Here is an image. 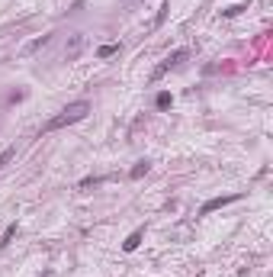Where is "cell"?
<instances>
[{
    "label": "cell",
    "instance_id": "obj_10",
    "mask_svg": "<svg viewBox=\"0 0 273 277\" xmlns=\"http://www.w3.org/2000/svg\"><path fill=\"white\" fill-rule=\"evenodd\" d=\"M16 155V149H7V152H0V168H4V164H10V158Z\"/></svg>",
    "mask_w": 273,
    "mask_h": 277
},
{
    "label": "cell",
    "instance_id": "obj_13",
    "mask_svg": "<svg viewBox=\"0 0 273 277\" xmlns=\"http://www.w3.org/2000/svg\"><path fill=\"white\" fill-rule=\"evenodd\" d=\"M167 10H171V4H164V7H161V13H157V26L167 20Z\"/></svg>",
    "mask_w": 273,
    "mask_h": 277
},
{
    "label": "cell",
    "instance_id": "obj_6",
    "mask_svg": "<svg viewBox=\"0 0 273 277\" xmlns=\"http://www.w3.org/2000/svg\"><path fill=\"white\" fill-rule=\"evenodd\" d=\"M119 42H106V45H100V52H96V55L100 58H113V55H119Z\"/></svg>",
    "mask_w": 273,
    "mask_h": 277
},
{
    "label": "cell",
    "instance_id": "obj_9",
    "mask_svg": "<svg viewBox=\"0 0 273 277\" xmlns=\"http://www.w3.org/2000/svg\"><path fill=\"white\" fill-rule=\"evenodd\" d=\"M154 103H157V110H167V107H171V94H167V90H161Z\"/></svg>",
    "mask_w": 273,
    "mask_h": 277
},
{
    "label": "cell",
    "instance_id": "obj_3",
    "mask_svg": "<svg viewBox=\"0 0 273 277\" xmlns=\"http://www.w3.org/2000/svg\"><path fill=\"white\" fill-rule=\"evenodd\" d=\"M235 200H241V194H228V197H212V200H209V203H202V210H199V216H209V213L222 210V206H228V203H235Z\"/></svg>",
    "mask_w": 273,
    "mask_h": 277
},
{
    "label": "cell",
    "instance_id": "obj_1",
    "mask_svg": "<svg viewBox=\"0 0 273 277\" xmlns=\"http://www.w3.org/2000/svg\"><path fill=\"white\" fill-rule=\"evenodd\" d=\"M90 113V103L87 100H74V103H68L65 110H61L58 116H51L45 126H42V132H58V129H65V126H71V123H81V119Z\"/></svg>",
    "mask_w": 273,
    "mask_h": 277
},
{
    "label": "cell",
    "instance_id": "obj_12",
    "mask_svg": "<svg viewBox=\"0 0 273 277\" xmlns=\"http://www.w3.org/2000/svg\"><path fill=\"white\" fill-rule=\"evenodd\" d=\"M48 39H51V36H39V39L29 45V52H36V49H42V45H48Z\"/></svg>",
    "mask_w": 273,
    "mask_h": 277
},
{
    "label": "cell",
    "instance_id": "obj_5",
    "mask_svg": "<svg viewBox=\"0 0 273 277\" xmlns=\"http://www.w3.org/2000/svg\"><path fill=\"white\" fill-rule=\"evenodd\" d=\"M142 239H145V229H135L126 242H122V248H126V252H135V248L142 245Z\"/></svg>",
    "mask_w": 273,
    "mask_h": 277
},
{
    "label": "cell",
    "instance_id": "obj_2",
    "mask_svg": "<svg viewBox=\"0 0 273 277\" xmlns=\"http://www.w3.org/2000/svg\"><path fill=\"white\" fill-rule=\"evenodd\" d=\"M187 58H190V52H187V49H177V52H171V55H167L164 62H161V65H157L154 71H151V81H157V77H161V74H167V71H171V68L183 65V62H187Z\"/></svg>",
    "mask_w": 273,
    "mask_h": 277
},
{
    "label": "cell",
    "instance_id": "obj_7",
    "mask_svg": "<svg viewBox=\"0 0 273 277\" xmlns=\"http://www.w3.org/2000/svg\"><path fill=\"white\" fill-rule=\"evenodd\" d=\"M148 168H151V164H148V161H138V164H135V168H132V171H129V177H132V180H138V177H145V174H148Z\"/></svg>",
    "mask_w": 273,
    "mask_h": 277
},
{
    "label": "cell",
    "instance_id": "obj_11",
    "mask_svg": "<svg viewBox=\"0 0 273 277\" xmlns=\"http://www.w3.org/2000/svg\"><path fill=\"white\" fill-rule=\"evenodd\" d=\"M241 10H248V7H244V4H238V7H228V10H222V16H238Z\"/></svg>",
    "mask_w": 273,
    "mask_h": 277
},
{
    "label": "cell",
    "instance_id": "obj_4",
    "mask_svg": "<svg viewBox=\"0 0 273 277\" xmlns=\"http://www.w3.org/2000/svg\"><path fill=\"white\" fill-rule=\"evenodd\" d=\"M84 42H87V39L81 36V32L68 39V45H65V58H68V62H74V58H77V55H81V52H84Z\"/></svg>",
    "mask_w": 273,
    "mask_h": 277
},
{
    "label": "cell",
    "instance_id": "obj_8",
    "mask_svg": "<svg viewBox=\"0 0 273 277\" xmlns=\"http://www.w3.org/2000/svg\"><path fill=\"white\" fill-rule=\"evenodd\" d=\"M13 236H16V222H10V226H7V232H4V239H0V245H10V242H13Z\"/></svg>",
    "mask_w": 273,
    "mask_h": 277
}]
</instances>
